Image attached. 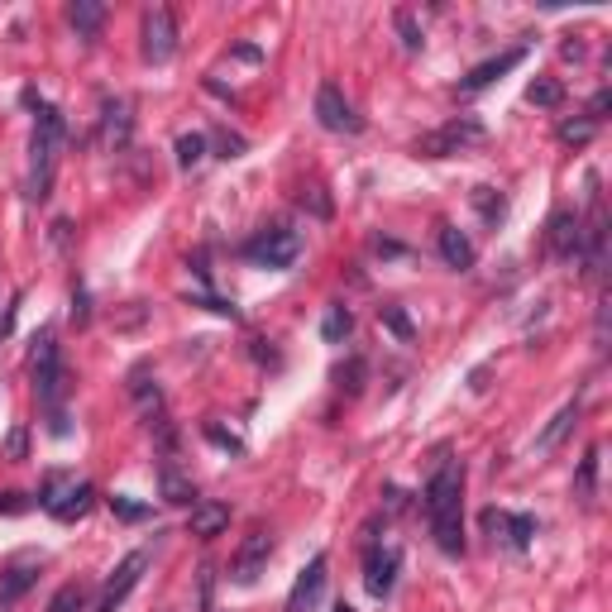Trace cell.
Returning a JSON list of instances; mask_svg holds the SVG:
<instances>
[{
    "label": "cell",
    "instance_id": "ab89813d",
    "mask_svg": "<svg viewBox=\"0 0 612 612\" xmlns=\"http://www.w3.org/2000/svg\"><path fill=\"white\" fill-rule=\"evenodd\" d=\"M235 58H244V63H259V48H249V44H240V48H235Z\"/></svg>",
    "mask_w": 612,
    "mask_h": 612
},
{
    "label": "cell",
    "instance_id": "83f0119b",
    "mask_svg": "<svg viewBox=\"0 0 612 612\" xmlns=\"http://www.w3.org/2000/svg\"><path fill=\"white\" fill-rule=\"evenodd\" d=\"M364 378H369V364L364 359H345L340 369H335V383H340V393H364Z\"/></svg>",
    "mask_w": 612,
    "mask_h": 612
},
{
    "label": "cell",
    "instance_id": "6da1fadb",
    "mask_svg": "<svg viewBox=\"0 0 612 612\" xmlns=\"http://www.w3.org/2000/svg\"><path fill=\"white\" fill-rule=\"evenodd\" d=\"M426 522H431V536H436V546L445 555H464V517H459V507H464V464L459 459H440L436 474L426 479Z\"/></svg>",
    "mask_w": 612,
    "mask_h": 612
},
{
    "label": "cell",
    "instance_id": "4dcf8cb0",
    "mask_svg": "<svg viewBox=\"0 0 612 612\" xmlns=\"http://www.w3.org/2000/svg\"><path fill=\"white\" fill-rule=\"evenodd\" d=\"M201 158H206V134H182L177 139V163L182 168H197Z\"/></svg>",
    "mask_w": 612,
    "mask_h": 612
},
{
    "label": "cell",
    "instance_id": "484cf974",
    "mask_svg": "<svg viewBox=\"0 0 612 612\" xmlns=\"http://www.w3.org/2000/svg\"><path fill=\"white\" fill-rule=\"evenodd\" d=\"M469 201L479 206V216L488 220V225H498V220L507 216V201L498 197V187H474V192H469Z\"/></svg>",
    "mask_w": 612,
    "mask_h": 612
},
{
    "label": "cell",
    "instance_id": "9a60e30c",
    "mask_svg": "<svg viewBox=\"0 0 612 612\" xmlns=\"http://www.w3.org/2000/svg\"><path fill=\"white\" fill-rule=\"evenodd\" d=\"M34 579H39V560H15L10 569H0V612L15 608L34 589Z\"/></svg>",
    "mask_w": 612,
    "mask_h": 612
},
{
    "label": "cell",
    "instance_id": "30bf717a",
    "mask_svg": "<svg viewBox=\"0 0 612 612\" xmlns=\"http://www.w3.org/2000/svg\"><path fill=\"white\" fill-rule=\"evenodd\" d=\"M268 555H273V536L268 531H249L244 536V546L235 550V560H230V579L235 584H259V574L268 569Z\"/></svg>",
    "mask_w": 612,
    "mask_h": 612
},
{
    "label": "cell",
    "instance_id": "52a82bcc",
    "mask_svg": "<svg viewBox=\"0 0 612 612\" xmlns=\"http://www.w3.org/2000/svg\"><path fill=\"white\" fill-rule=\"evenodd\" d=\"M483 531L493 536V541H503L507 550H526L531 546V536H536V517H526V512H507V507H483Z\"/></svg>",
    "mask_w": 612,
    "mask_h": 612
},
{
    "label": "cell",
    "instance_id": "60d3db41",
    "mask_svg": "<svg viewBox=\"0 0 612 612\" xmlns=\"http://www.w3.org/2000/svg\"><path fill=\"white\" fill-rule=\"evenodd\" d=\"M335 612H354V608H350V603H340V608H335Z\"/></svg>",
    "mask_w": 612,
    "mask_h": 612
},
{
    "label": "cell",
    "instance_id": "7402d4cb",
    "mask_svg": "<svg viewBox=\"0 0 612 612\" xmlns=\"http://www.w3.org/2000/svg\"><path fill=\"white\" fill-rule=\"evenodd\" d=\"M574 421H579V402H565V407L555 412V421H550L546 431L536 436V450H541V455H546V450H555V445L569 436V426H574Z\"/></svg>",
    "mask_w": 612,
    "mask_h": 612
},
{
    "label": "cell",
    "instance_id": "836d02e7",
    "mask_svg": "<svg viewBox=\"0 0 612 612\" xmlns=\"http://www.w3.org/2000/svg\"><path fill=\"white\" fill-rule=\"evenodd\" d=\"M206 139H211V144L220 149V158H240V153L249 149V144H244V134H230L225 125H216V130L206 134Z\"/></svg>",
    "mask_w": 612,
    "mask_h": 612
},
{
    "label": "cell",
    "instance_id": "cb8c5ba5",
    "mask_svg": "<svg viewBox=\"0 0 612 612\" xmlns=\"http://www.w3.org/2000/svg\"><path fill=\"white\" fill-rule=\"evenodd\" d=\"M526 101L536 110H560L565 106V87H560L555 77H536V82L526 87Z\"/></svg>",
    "mask_w": 612,
    "mask_h": 612
},
{
    "label": "cell",
    "instance_id": "2e32d148",
    "mask_svg": "<svg viewBox=\"0 0 612 612\" xmlns=\"http://www.w3.org/2000/svg\"><path fill=\"white\" fill-rule=\"evenodd\" d=\"M522 58H526V48H507V53H498V58H488V63L474 67V72H469V77L459 82V91H464V96H474V91L493 87V82H498L503 72H512V67L522 63Z\"/></svg>",
    "mask_w": 612,
    "mask_h": 612
},
{
    "label": "cell",
    "instance_id": "e575fe53",
    "mask_svg": "<svg viewBox=\"0 0 612 612\" xmlns=\"http://www.w3.org/2000/svg\"><path fill=\"white\" fill-rule=\"evenodd\" d=\"M201 431H206V440H211V445H220V450H230V455H244V440L235 436V431H225V426H216V421H206Z\"/></svg>",
    "mask_w": 612,
    "mask_h": 612
},
{
    "label": "cell",
    "instance_id": "5b68a950",
    "mask_svg": "<svg viewBox=\"0 0 612 612\" xmlns=\"http://www.w3.org/2000/svg\"><path fill=\"white\" fill-rule=\"evenodd\" d=\"M483 139H488V130H483L479 120L459 115V120H450V125L421 134V139H416V153H421V158H450V153L474 149V144H483Z\"/></svg>",
    "mask_w": 612,
    "mask_h": 612
},
{
    "label": "cell",
    "instance_id": "8992f818",
    "mask_svg": "<svg viewBox=\"0 0 612 612\" xmlns=\"http://www.w3.org/2000/svg\"><path fill=\"white\" fill-rule=\"evenodd\" d=\"M244 254L263 268H292L297 254H302V235L297 230H283V225H273V230H263L259 240L244 244Z\"/></svg>",
    "mask_w": 612,
    "mask_h": 612
},
{
    "label": "cell",
    "instance_id": "f35d334b",
    "mask_svg": "<svg viewBox=\"0 0 612 612\" xmlns=\"http://www.w3.org/2000/svg\"><path fill=\"white\" fill-rule=\"evenodd\" d=\"M608 106H612V91L603 87V91H598V96H593V106H589V120H593V125H598V120L608 115Z\"/></svg>",
    "mask_w": 612,
    "mask_h": 612
},
{
    "label": "cell",
    "instance_id": "4fadbf2b",
    "mask_svg": "<svg viewBox=\"0 0 612 612\" xmlns=\"http://www.w3.org/2000/svg\"><path fill=\"white\" fill-rule=\"evenodd\" d=\"M321 598H326V555H316V560L297 574V584L287 593V612H316Z\"/></svg>",
    "mask_w": 612,
    "mask_h": 612
},
{
    "label": "cell",
    "instance_id": "74e56055",
    "mask_svg": "<svg viewBox=\"0 0 612 612\" xmlns=\"http://www.w3.org/2000/svg\"><path fill=\"white\" fill-rule=\"evenodd\" d=\"M5 455H10V459L29 455V436H24V426H15V431H10V440H5Z\"/></svg>",
    "mask_w": 612,
    "mask_h": 612
},
{
    "label": "cell",
    "instance_id": "ac0fdd59",
    "mask_svg": "<svg viewBox=\"0 0 612 612\" xmlns=\"http://www.w3.org/2000/svg\"><path fill=\"white\" fill-rule=\"evenodd\" d=\"M158 493H163V503H173V507L197 503V488H192L187 474H177L173 459H163V464H158Z\"/></svg>",
    "mask_w": 612,
    "mask_h": 612
},
{
    "label": "cell",
    "instance_id": "9c48e42d",
    "mask_svg": "<svg viewBox=\"0 0 612 612\" xmlns=\"http://www.w3.org/2000/svg\"><path fill=\"white\" fill-rule=\"evenodd\" d=\"M316 120H321V130H335V134L364 130V120L354 115V106L345 101V91L335 87V82H321V91H316Z\"/></svg>",
    "mask_w": 612,
    "mask_h": 612
},
{
    "label": "cell",
    "instance_id": "d6a6232c",
    "mask_svg": "<svg viewBox=\"0 0 612 612\" xmlns=\"http://www.w3.org/2000/svg\"><path fill=\"white\" fill-rule=\"evenodd\" d=\"M383 326L393 330L402 345H412V340H416V326L407 321V311H402V306H383Z\"/></svg>",
    "mask_w": 612,
    "mask_h": 612
},
{
    "label": "cell",
    "instance_id": "f546056e",
    "mask_svg": "<svg viewBox=\"0 0 612 612\" xmlns=\"http://www.w3.org/2000/svg\"><path fill=\"white\" fill-rule=\"evenodd\" d=\"M393 29H397V39H402V48H407V53H421V44H426V39H421V29H416V15H412V10H397V15H393Z\"/></svg>",
    "mask_w": 612,
    "mask_h": 612
},
{
    "label": "cell",
    "instance_id": "8fae6325",
    "mask_svg": "<svg viewBox=\"0 0 612 612\" xmlns=\"http://www.w3.org/2000/svg\"><path fill=\"white\" fill-rule=\"evenodd\" d=\"M397 569H402L397 546H369L364 550V589H369L373 598H388L397 584Z\"/></svg>",
    "mask_w": 612,
    "mask_h": 612
},
{
    "label": "cell",
    "instance_id": "603a6c76",
    "mask_svg": "<svg viewBox=\"0 0 612 612\" xmlns=\"http://www.w3.org/2000/svg\"><path fill=\"white\" fill-rule=\"evenodd\" d=\"M593 493H598V445H589L584 450V459H579V479H574V498L589 507Z\"/></svg>",
    "mask_w": 612,
    "mask_h": 612
},
{
    "label": "cell",
    "instance_id": "ba28073f",
    "mask_svg": "<svg viewBox=\"0 0 612 612\" xmlns=\"http://www.w3.org/2000/svg\"><path fill=\"white\" fill-rule=\"evenodd\" d=\"M177 53V20L168 5L144 10V63H168Z\"/></svg>",
    "mask_w": 612,
    "mask_h": 612
},
{
    "label": "cell",
    "instance_id": "277c9868",
    "mask_svg": "<svg viewBox=\"0 0 612 612\" xmlns=\"http://www.w3.org/2000/svg\"><path fill=\"white\" fill-rule=\"evenodd\" d=\"M34 393H39V402H44L48 412L58 416V402L67 397V369H63V354H58L53 330H44L34 340Z\"/></svg>",
    "mask_w": 612,
    "mask_h": 612
},
{
    "label": "cell",
    "instance_id": "d4e9b609",
    "mask_svg": "<svg viewBox=\"0 0 612 612\" xmlns=\"http://www.w3.org/2000/svg\"><path fill=\"white\" fill-rule=\"evenodd\" d=\"M130 393H134V402H139V416H144V421H153V416H163V393L153 388V383L144 378V373H134Z\"/></svg>",
    "mask_w": 612,
    "mask_h": 612
},
{
    "label": "cell",
    "instance_id": "ffe728a7",
    "mask_svg": "<svg viewBox=\"0 0 612 612\" xmlns=\"http://www.w3.org/2000/svg\"><path fill=\"white\" fill-rule=\"evenodd\" d=\"M440 259L450 263V268H459V273H469L474 268V244H469V235L455 230V225H440Z\"/></svg>",
    "mask_w": 612,
    "mask_h": 612
},
{
    "label": "cell",
    "instance_id": "3957f363",
    "mask_svg": "<svg viewBox=\"0 0 612 612\" xmlns=\"http://www.w3.org/2000/svg\"><path fill=\"white\" fill-rule=\"evenodd\" d=\"M91 503H96V488L87 479H72V474H48L44 493H39V507H44L48 517H58V522L87 517Z\"/></svg>",
    "mask_w": 612,
    "mask_h": 612
},
{
    "label": "cell",
    "instance_id": "f1b7e54d",
    "mask_svg": "<svg viewBox=\"0 0 612 612\" xmlns=\"http://www.w3.org/2000/svg\"><path fill=\"white\" fill-rule=\"evenodd\" d=\"M82 608H87V584H63L53 593V603H48V612H82Z\"/></svg>",
    "mask_w": 612,
    "mask_h": 612
},
{
    "label": "cell",
    "instance_id": "44dd1931",
    "mask_svg": "<svg viewBox=\"0 0 612 612\" xmlns=\"http://www.w3.org/2000/svg\"><path fill=\"white\" fill-rule=\"evenodd\" d=\"M67 20H72V29H77V39H101L106 5H101V0H72V5H67Z\"/></svg>",
    "mask_w": 612,
    "mask_h": 612
},
{
    "label": "cell",
    "instance_id": "7c38bea8",
    "mask_svg": "<svg viewBox=\"0 0 612 612\" xmlns=\"http://www.w3.org/2000/svg\"><path fill=\"white\" fill-rule=\"evenodd\" d=\"M144 569H149V550H134V555H125V560H120V569H115V579H110L106 593H101L96 612H115V608H120V603L134 593V584L144 579Z\"/></svg>",
    "mask_w": 612,
    "mask_h": 612
},
{
    "label": "cell",
    "instance_id": "1f68e13d",
    "mask_svg": "<svg viewBox=\"0 0 612 612\" xmlns=\"http://www.w3.org/2000/svg\"><path fill=\"white\" fill-rule=\"evenodd\" d=\"M110 512H115L120 522H144L153 507H149V503H134L130 493H115V498H110Z\"/></svg>",
    "mask_w": 612,
    "mask_h": 612
},
{
    "label": "cell",
    "instance_id": "d590c367",
    "mask_svg": "<svg viewBox=\"0 0 612 612\" xmlns=\"http://www.w3.org/2000/svg\"><path fill=\"white\" fill-rule=\"evenodd\" d=\"M593 130H598V125H593L589 115H584V120H565V125H560V139H565V144H589Z\"/></svg>",
    "mask_w": 612,
    "mask_h": 612
},
{
    "label": "cell",
    "instance_id": "4316f807",
    "mask_svg": "<svg viewBox=\"0 0 612 612\" xmlns=\"http://www.w3.org/2000/svg\"><path fill=\"white\" fill-rule=\"evenodd\" d=\"M350 330H354V316H350V311H345V306H330L326 321H321V335H326L330 345H340V340H350Z\"/></svg>",
    "mask_w": 612,
    "mask_h": 612
},
{
    "label": "cell",
    "instance_id": "7a4b0ae2",
    "mask_svg": "<svg viewBox=\"0 0 612 612\" xmlns=\"http://www.w3.org/2000/svg\"><path fill=\"white\" fill-rule=\"evenodd\" d=\"M29 106H34V139H29V197L44 201L53 192V173H58V149H63V115L48 106V101H34L29 96Z\"/></svg>",
    "mask_w": 612,
    "mask_h": 612
},
{
    "label": "cell",
    "instance_id": "8d00e7d4",
    "mask_svg": "<svg viewBox=\"0 0 612 612\" xmlns=\"http://www.w3.org/2000/svg\"><path fill=\"white\" fill-rule=\"evenodd\" d=\"M72 321H77V326H87V321H91V302H87V287H77V292H72Z\"/></svg>",
    "mask_w": 612,
    "mask_h": 612
},
{
    "label": "cell",
    "instance_id": "e0dca14e",
    "mask_svg": "<svg viewBox=\"0 0 612 612\" xmlns=\"http://www.w3.org/2000/svg\"><path fill=\"white\" fill-rule=\"evenodd\" d=\"M130 130H134L130 101H106V106H101V139H106L110 149H125V144H130Z\"/></svg>",
    "mask_w": 612,
    "mask_h": 612
},
{
    "label": "cell",
    "instance_id": "5bb4252c",
    "mask_svg": "<svg viewBox=\"0 0 612 612\" xmlns=\"http://www.w3.org/2000/svg\"><path fill=\"white\" fill-rule=\"evenodd\" d=\"M579 244H584V220L574 216V211H555L546 225V249L555 259H574Z\"/></svg>",
    "mask_w": 612,
    "mask_h": 612
},
{
    "label": "cell",
    "instance_id": "d6986e66",
    "mask_svg": "<svg viewBox=\"0 0 612 612\" xmlns=\"http://www.w3.org/2000/svg\"><path fill=\"white\" fill-rule=\"evenodd\" d=\"M230 526V507L225 503H192V536H201V541H216L220 531Z\"/></svg>",
    "mask_w": 612,
    "mask_h": 612
}]
</instances>
